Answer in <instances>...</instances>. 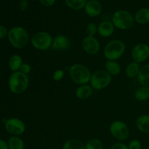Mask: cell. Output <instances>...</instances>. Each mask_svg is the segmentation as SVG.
Masks as SVG:
<instances>
[{"label":"cell","instance_id":"cell-5","mask_svg":"<svg viewBox=\"0 0 149 149\" xmlns=\"http://www.w3.org/2000/svg\"><path fill=\"white\" fill-rule=\"evenodd\" d=\"M125 45L122 41L113 39L106 44L103 54L107 61H117L125 53Z\"/></svg>","mask_w":149,"mask_h":149},{"label":"cell","instance_id":"cell-21","mask_svg":"<svg viewBox=\"0 0 149 149\" xmlns=\"http://www.w3.org/2000/svg\"><path fill=\"white\" fill-rule=\"evenodd\" d=\"M140 69H141L140 64L135 61H132V62L130 63L125 68V74H126L127 77L129 78H135L136 77H138Z\"/></svg>","mask_w":149,"mask_h":149},{"label":"cell","instance_id":"cell-20","mask_svg":"<svg viewBox=\"0 0 149 149\" xmlns=\"http://www.w3.org/2000/svg\"><path fill=\"white\" fill-rule=\"evenodd\" d=\"M23 63V60L20 55H13L9 59L8 65L10 69L13 72H16V71H19Z\"/></svg>","mask_w":149,"mask_h":149},{"label":"cell","instance_id":"cell-12","mask_svg":"<svg viewBox=\"0 0 149 149\" xmlns=\"http://www.w3.org/2000/svg\"><path fill=\"white\" fill-rule=\"evenodd\" d=\"M71 47V42L69 38L65 35L60 34L53 38L51 49L55 51H65Z\"/></svg>","mask_w":149,"mask_h":149},{"label":"cell","instance_id":"cell-36","mask_svg":"<svg viewBox=\"0 0 149 149\" xmlns=\"http://www.w3.org/2000/svg\"><path fill=\"white\" fill-rule=\"evenodd\" d=\"M146 149H149V147H148V148H147Z\"/></svg>","mask_w":149,"mask_h":149},{"label":"cell","instance_id":"cell-4","mask_svg":"<svg viewBox=\"0 0 149 149\" xmlns=\"http://www.w3.org/2000/svg\"><path fill=\"white\" fill-rule=\"evenodd\" d=\"M111 22L116 29L128 30L132 27L135 19L130 12L125 10H119L113 13Z\"/></svg>","mask_w":149,"mask_h":149},{"label":"cell","instance_id":"cell-37","mask_svg":"<svg viewBox=\"0 0 149 149\" xmlns=\"http://www.w3.org/2000/svg\"><path fill=\"white\" fill-rule=\"evenodd\" d=\"M27 1H29V0H27Z\"/></svg>","mask_w":149,"mask_h":149},{"label":"cell","instance_id":"cell-2","mask_svg":"<svg viewBox=\"0 0 149 149\" xmlns=\"http://www.w3.org/2000/svg\"><path fill=\"white\" fill-rule=\"evenodd\" d=\"M29 77L20 71L13 72L9 78V89L14 94L20 95L25 93L29 87Z\"/></svg>","mask_w":149,"mask_h":149},{"label":"cell","instance_id":"cell-13","mask_svg":"<svg viewBox=\"0 0 149 149\" xmlns=\"http://www.w3.org/2000/svg\"><path fill=\"white\" fill-rule=\"evenodd\" d=\"M84 9L86 14L93 17H97L102 13V5L97 0H88Z\"/></svg>","mask_w":149,"mask_h":149},{"label":"cell","instance_id":"cell-14","mask_svg":"<svg viewBox=\"0 0 149 149\" xmlns=\"http://www.w3.org/2000/svg\"><path fill=\"white\" fill-rule=\"evenodd\" d=\"M115 30V26L110 20L102 21L97 26V33L101 37L108 38L111 36Z\"/></svg>","mask_w":149,"mask_h":149},{"label":"cell","instance_id":"cell-33","mask_svg":"<svg viewBox=\"0 0 149 149\" xmlns=\"http://www.w3.org/2000/svg\"><path fill=\"white\" fill-rule=\"evenodd\" d=\"M8 31H7V28L0 25V39H4L5 36H7L8 34Z\"/></svg>","mask_w":149,"mask_h":149},{"label":"cell","instance_id":"cell-24","mask_svg":"<svg viewBox=\"0 0 149 149\" xmlns=\"http://www.w3.org/2000/svg\"><path fill=\"white\" fill-rule=\"evenodd\" d=\"M7 143L10 149H24L25 148L24 142L18 136H12L8 140Z\"/></svg>","mask_w":149,"mask_h":149},{"label":"cell","instance_id":"cell-8","mask_svg":"<svg viewBox=\"0 0 149 149\" xmlns=\"http://www.w3.org/2000/svg\"><path fill=\"white\" fill-rule=\"evenodd\" d=\"M109 131L112 136L119 141H124L129 137L130 130L126 123L120 120H116L109 126Z\"/></svg>","mask_w":149,"mask_h":149},{"label":"cell","instance_id":"cell-31","mask_svg":"<svg viewBox=\"0 0 149 149\" xmlns=\"http://www.w3.org/2000/svg\"><path fill=\"white\" fill-rule=\"evenodd\" d=\"M41 4L45 7H52L56 2V0H38Z\"/></svg>","mask_w":149,"mask_h":149},{"label":"cell","instance_id":"cell-17","mask_svg":"<svg viewBox=\"0 0 149 149\" xmlns=\"http://www.w3.org/2000/svg\"><path fill=\"white\" fill-rule=\"evenodd\" d=\"M138 79L143 87H149V64H146L141 67Z\"/></svg>","mask_w":149,"mask_h":149},{"label":"cell","instance_id":"cell-25","mask_svg":"<svg viewBox=\"0 0 149 149\" xmlns=\"http://www.w3.org/2000/svg\"><path fill=\"white\" fill-rule=\"evenodd\" d=\"M135 98L138 101H145L149 98V87H141L135 92Z\"/></svg>","mask_w":149,"mask_h":149},{"label":"cell","instance_id":"cell-9","mask_svg":"<svg viewBox=\"0 0 149 149\" xmlns=\"http://www.w3.org/2000/svg\"><path fill=\"white\" fill-rule=\"evenodd\" d=\"M5 129L13 136H18L26 131V125L18 118H11L5 122Z\"/></svg>","mask_w":149,"mask_h":149},{"label":"cell","instance_id":"cell-15","mask_svg":"<svg viewBox=\"0 0 149 149\" xmlns=\"http://www.w3.org/2000/svg\"><path fill=\"white\" fill-rule=\"evenodd\" d=\"M93 93V89L91 86L84 84L79 85L75 91V95L79 100H87L90 98Z\"/></svg>","mask_w":149,"mask_h":149},{"label":"cell","instance_id":"cell-30","mask_svg":"<svg viewBox=\"0 0 149 149\" xmlns=\"http://www.w3.org/2000/svg\"><path fill=\"white\" fill-rule=\"evenodd\" d=\"M19 71H20V72L23 73V74H26V75H28V74L31 71V66L29 63H23L22 64Z\"/></svg>","mask_w":149,"mask_h":149},{"label":"cell","instance_id":"cell-19","mask_svg":"<svg viewBox=\"0 0 149 149\" xmlns=\"http://www.w3.org/2000/svg\"><path fill=\"white\" fill-rule=\"evenodd\" d=\"M105 68L111 76H118L121 73V66L116 61H106Z\"/></svg>","mask_w":149,"mask_h":149},{"label":"cell","instance_id":"cell-34","mask_svg":"<svg viewBox=\"0 0 149 149\" xmlns=\"http://www.w3.org/2000/svg\"><path fill=\"white\" fill-rule=\"evenodd\" d=\"M29 7V2L27 0H22L20 1V4H19V8L21 11H25Z\"/></svg>","mask_w":149,"mask_h":149},{"label":"cell","instance_id":"cell-27","mask_svg":"<svg viewBox=\"0 0 149 149\" xmlns=\"http://www.w3.org/2000/svg\"><path fill=\"white\" fill-rule=\"evenodd\" d=\"M87 36H95L97 33V26L95 23H90L86 26Z\"/></svg>","mask_w":149,"mask_h":149},{"label":"cell","instance_id":"cell-32","mask_svg":"<svg viewBox=\"0 0 149 149\" xmlns=\"http://www.w3.org/2000/svg\"><path fill=\"white\" fill-rule=\"evenodd\" d=\"M111 149H129L128 146L126 144L123 143H116L113 144L112 146L111 147Z\"/></svg>","mask_w":149,"mask_h":149},{"label":"cell","instance_id":"cell-1","mask_svg":"<svg viewBox=\"0 0 149 149\" xmlns=\"http://www.w3.org/2000/svg\"><path fill=\"white\" fill-rule=\"evenodd\" d=\"M7 37L10 45L16 49L24 48L29 41V33L21 26L11 28L8 31Z\"/></svg>","mask_w":149,"mask_h":149},{"label":"cell","instance_id":"cell-11","mask_svg":"<svg viewBox=\"0 0 149 149\" xmlns=\"http://www.w3.org/2000/svg\"><path fill=\"white\" fill-rule=\"evenodd\" d=\"M81 47L84 52L88 55H94L99 52L100 49V44L95 36H87L81 42Z\"/></svg>","mask_w":149,"mask_h":149},{"label":"cell","instance_id":"cell-26","mask_svg":"<svg viewBox=\"0 0 149 149\" xmlns=\"http://www.w3.org/2000/svg\"><path fill=\"white\" fill-rule=\"evenodd\" d=\"M104 145L100 139L93 138L86 143L85 149H103Z\"/></svg>","mask_w":149,"mask_h":149},{"label":"cell","instance_id":"cell-6","mask_svg":"<svg viewBox=\"0 0 149 149\" xmlns=\"http://www.w3.org/2000/svg\"><path fill=\"white\" fill-rule=\"evenodd\" d=\"M112 76L106 70H97L92 74L90 78V86L93 90H102L106 88L111 81Z\"/></svg>","mask_w":149,"mask_h":149},{"label":"cell","instance_id":"cell-18","mask_svg":"<svg viewBox=\"0 0 149 149\" xmlns=\"http://www.w3.org/2000/svg\"><path fill=\"white\" fill-rule=\"evenodd\" d=\"M136 127L143 133H149V115L140 116L136 120Z\"/></svg>","mask_w":149,"mask_h":149},{"label":"cell","instance_id":"cell-23","mask_svg":"<svg viewBox=\"0 0 149 149\" xmlns=\"http://www.w3.org/2000/svg\"><path fill=\"white\" fill-rule=\"evenodd\" d=\"M88 0H65L67 7L74 10L84 9Z\"/></svg>","mask_w":149,"mask_h":149},{"label":"cell","instance_id":"cell-29","mask_svg":"<svg viewBox=\"0 0 149 149\" xmlns=\"http://www.w3.org/2000/svg\"><path fill=\"white\" fill-rule=\"evenodd\" d=\"M128 148L129 149H141L142 145L141 143L138 140H132L128 144Z\"/></svg>","mask_w":149,"mask_h":149},{"label":"cell","instance_id":"cell-35","mask_svg":"<svg viewBox=\"0 0 149 149\" xmlns=\"http://www.w3.org/2000/svg\"><path fill=\"white\" fill-rule=\"evenodd\" d=\"M8 143L4 140L0 139V149H8Z\"/></svg>","mask_w":149,"mask_h":149},{"label":"cell","instance_id":"cell-10","mask_svg":"<svg viewBox=\"0 0 149 149\" xmlns=\"http://www.w3.org/2000/svg\"><path fill=\"white\" fill-rule=\"evenodd\" d=\"M132 60L138 63L144 62L149 58V46L145 43H139L133 47L131 51Z\"/></svg>","mask_w":149,"mask_h":149},{"label":"cell","instance_id":"cell-16","mask_svg":"<svg viewBox=\"0 0 149 149\" xmlns=\"http://www.w3.org/2000/svg\"><path fill=\"white\" fill-rule=\"evenodd\" d=\"M135 21L138 24L146 25L149 23V8L143 7L139 9L134 15Z\"/></svg>","mask_w":149,"mask_h":149},{"label":"cell","instance_id":"cell-28","mask_svg":"<svg viewBox=\"0 0 149 149\" xmlns=\"http://www.w3.org/2000/svg\"><path fill=\"white\" fill-rule=\"evenodd\" d=\"M64 74H65V72H64L63 70L57 69L56 71L53 73L52 79H53L54 81H61V80L64 77Z\"/></svg>","mask_w":149,"mask_h":149},{"label":"cell","instance_id":"cell-3","mask_svg":"<svg viewBox=\"0 0 149 149\" xmlns=\"http://www.w3.org/2000/svg\"><path fill=\"white\" fill-rule=\"evenodd\" d=\"M69 75L74 83L79 85H84L90 82L92 74L87 65L75 63L70 67Z\"/></svg>","mask_w":149,"mask_h":149},{"label":"cell","instance_id":"cell-22","mask_svg":"<svg viewBox=\"0 0 149 149\" xmlns=\"http://www.w3.org/2000/svg\"><path fill=\"white\" fill-rule=\"evenodd\" d=\"M63 149H85V144L78 139H69L63 144Z\"/></svg>","mask_w":149,"mask_h":149},{"label":"cell","instance_id":"cell-7","mask_svg":"<svg viewBox=\"0 0 149 149\" xmlns=\"http://www.w3.org/2000/svg\"><path fill=\"white\" fill-rule=\"evenodd\" d=\"M53 38L48 32L39 31L32 36L31 43L33 48L40 51H45L51 48Z\"/></svg>","mask_w":149,"mask_h":149}]
</instances>
